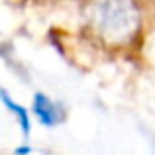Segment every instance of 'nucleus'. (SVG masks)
<instances>
[{
  "mask_svg": "<svg viewBox=\"0 0 155 155\" xmlns=\"http://www.w3.org/2000/svg\"><path fill=\"white\" fill-rule=\"evenodd\" d=\"M91 28L108 45H126L140 31L141 16L134 0H96L91 8Z\"/></svg>",
  "mask_w": 155,
  "mask_h": 155,
  "instance_id": "f257e3e1",
  "label": "nucleus"
},
{
  "mask_svg": "<svg viewBox=\"0 0 155 155\" xmlns=\"http://www.w3.org/2000/svg\"><path fill=\"white\" fill-rule=\"evenodd\" d=\"M31 108H34L35 118H38L43 126H47V128L57 126L59 122H63V118H65L63 108L57 102H53L49 96L41 94V92H38V94L34 96V106H31Z\"/></svg>",
  "mask_w": 155,
  "mask_h": 155,
  "instance_id": "f03ea898",
  "label": "nucleus"
},
{
  "mask_svg": "<svg viewBox=\"0 0 155 155\" xmlns=\"http://www.w3.org/2000/svg\"><path fill=\"white\" fill-rule=\"evenodd\" d=\"M0 96H2L4 106H6V108L16 116V120H18L20 128H22V134H24V136H28V134H30V114H28V110L24 108L22 104H18L16 100H12L10 96H8V92H6V91L0 92Z\"/></svg>",
  "mask_w": 155,
  "mask_h": 155,
  "instance_id": "7ed1b4c3",
  "label": "nucleus"
},
{
  "mask_svg": "<svg viewBox=\"0 0 155 155\" xmlns=\"http://www.w3.org/2000/svg\"><path fill=\"white\" fill-rule=\"evenodd\" d=\"M28 151H31V149L30 147H18V149H16V153H18V155H26Z\"/></svg>",
  "mask_w": 155,
  "mask_h": 155,
  "instance_id": "20e7f679",
  "label": "nucleus"
}]
</instances>
